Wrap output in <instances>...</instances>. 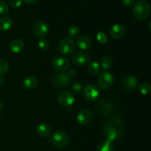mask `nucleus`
Here are the masks:
<instances>
[{
	"instance_id": "nucleus-10",
	"label": "nucleus",
	"mask_w": 151,
	"mask_h": 151,
	"mask_svg": "<svg viewBox=\"0 0 151 151\" xmlns=\"http://www.w3.org/2000/svg\"><path fill=\"white\" fill-rule=\"evenodd\" d=\"M32 32L34 35L39 38H43L45 36L48 32V26L47 23L42 20L37 21L34 23L32 26Z\"/></svg>"
},
{
	"instance_id": "nucleus-17",
	"label": "nucleus",
	"mask_w": 151,
	"mask_h": 151,
	"mask_svg": "<svg viewBox=\"0 0 151 151\" xmlns=\"http://www.w3.org/2000/svg\"><path fill=\"white\" fill-rule=\"evenodd\" d=\"M37 133L41 137H49L52 134V128L48 124L42 122L38 124V127H37Z\"/></svg>"
},
{
	"instance_id": "nucleus-38",
	"label": "nucleus",
	"mask_w": 151,
	"mask_h": 151,
	"mask_svg": "<svg viewBox=\"0 0 151 151\" xmlns=\"http://www.w3.org/2000/svg\"><path fill=\"white\" fill-rule=\"evenodd\" d=\"M0 121H1V115H0Z\"/></svg>"
},
{
	"instance_id": "nucleus-31",
	"label": "nucleus",
	"mask_w": 151,
	"mask_h": 151,
	"mask_svg": "<svg viewBox=\"0 0 151 151\" xmlns=\"http://www.w3.org/2000/svg\"><path fill=\"white\" fill-rule=\"evenodd\" d=\"M23 0H10V4L13 8H19L22 6Z\"/></svg>"
},
{
	"instance_id": "nucleus-15",
	"label": "nucleus",
	"mask_w": 151,
	"mask_h": 151,
	"mask_svg": "<svg viewBox=\"0 0 151 151\" xmlns=\"http://www.w3.org/2000/svg\"><path fill=\"white\" fill-rule=\"evenodd\" d=\"M110 34L112 38H114V39H119L125 36V27L120 24H116V25H113L111 28Z\"/></svg>"
},
{
	"instance_id": "nucleus-21",
	"label": "nucleus",
	"mask_w": 151,
	"mask_h": 151,
	"mask_svg": "<svg viewBox=\"0 0 151 151\" xmlns=\"http://www.w3.org/2000/svg\"><path fill=\"white\" fill-rule=\"evenodd\" d=\"M97 151H114V145L112 142L106 139L99 144Z\"/></svg>"
},
{
	"instance_id": "nucleus-28",
	"label": "nucleus",
	"mask_w": 151,
	"mask_h": 151,
	"mask_svg": "<svg viewBox=\"0 0 151 151\" xmlns=\"http://www.w3.org/2000/svg\"><path fill=\"white\" fill-rule=\"evenodd\" d=\"M82 88H83L82 84H81L78 81H75L74 82H72V90L74 93H75V94H78V93H80L81 91H82Z\"/></svg>"
},
{
	"instance_id": "nucleus-11",
	"label": "nucleus",
	"mask_w": 151,
	"mask_h": 151,
	"mask_svg": "<svg viewBox=\"0 0 151 151\" xmlns=\"http://www.w3.org/2000/svg\"><path fill=\"white\" fill-rule=\"evenodd\" d=\"M52 67L58 71H65L69 68V61L63 56H57L54 58L52 62Z\"/></svg>"
},
{
	"instance_id": "nucleus-26",
	"label": "nucleus",
	"mask_w": 151,
	"mask_h": 151,
	"mask_svg": "<svg viewBox=\"0 0 151 151\" xmlns=\"http://www.w3.org/2000/svg\"><path fill=\"white\" fill-rule=\"evenodd\" d=\"M9 69V64L6 59L0 58V76H2L7 72Z\"/></svg>"
},
{
	"instance_id": "nucleus-1",
	"label": "nucleus",
	"mask_w": 151,
	"mask_h": 151,
	"mask_svg": "<svg viewBox=\"0 0 151 151\" xmlns=\"http://www.w3.org/2000/svg\"><path fill=\"white\" fill-rule=\"evenodd\" d=\"M124 130L123 121L118 116L109 118L103 126V132L106 139L111 142L120 139L123 136Z\"/></svg>"
},
{
	"instance_id": "nucleus-22",
	"label": "nucleus",
	"mask_w": 151,
	"mask_h": 151,
	"mask_svg": "<svg viewBox=\"0 0 151 151\" xmlns=\"http://www.w3.org/2000/svg\"><path fill=\"white\" fill-rule=\"evenodd\" d=\"M88 70L90 74L93 76H96L100 73V65L97 62H91L88 65Z\"/></svg>"
},
{
	"instance_id": "nucleus-25",
	"label": "nucleus",
	"mask_w": 151,
	"mask_h": 151,
	"mask_svg": "<svg viewBox=\"0 0 151 151\" xmlns=\"http://www.w3.org/2000/svg\"><path fill=\"white\" fill-rule=\"evenodd\" d=\"M139 90L142 95H147L151 92V86L147 82L142 83L138 87Z\"/></svg>"
},
{
	"instance_id": "nucleus-34",
	"label": "nucleus",
	"mask_w": 151,
	"mask_h": 151,
	"mask_svg": "<svg viewBox=\"0 0 151 151\" xmlns=\"http://www.w3.org/2000/svg\"><path fill=\"white\" fill-rule=\"evenodd\" d=\"M23 1H24L25 3H27V4H34V3L36 2L38 0H23Z\"/></svg>"
},
{
	"instance_id": "nucleus-20",
	"label": "nucleus",
	"mask_w": 151,
	"mask_h": 151,
	"mask_svg": "<svg viewBox=\"0 0 151 151\" xmlns=\"http://www.w3.org/2000/svg\"><path fill=\"white\" fill-rule=\"evenodd\" d=\"M13 25V20L8 16H2L0 18V30L3 31L8 30Z\"/></svg>"
},
{
	"instance_id": "nucleus-5",
	"label": "nucleus",
	"mask_w": 151,
	"mask_h": 151,
	"mask_svg": "<svg viewBox=\"0 0 151 151\" xmlns=\"http://www.w3.org/2000/svg\"><path fill=\"white\" fill-rule=\"evenodd\" d=\"M114 83V76L111 73L104 71L102 73L98 78V84L100 88L103 90L109 89Z\"/></svg>"
},
{
	"instance_id": "nucleus-27",
	"label": "nucleus",
	"mask_w": 151,
	"mask_h": 151,
	"mask_svg": "<svg viewBox=\"0 0 151 151\" xmlns=\"http://www.w3.org/2000/svg\"><path fill=\"white\" fill-rule=\"evenodd\" d=\"M38 46L41 50L43 51H46L49 49L50 47V42L47 39H45V38H42V39L40 40L38 43Z\"/></svg>"
},
{
	"instance_id": "nucleus-12",
	"label": "nucleus",
	"mask_w": 151,
	"mask_h": 151,
	"mask_svg": "<svg viewBox=\"0 0 151 151\" xmlns=\"http://www.w3.org/2000/svg\"><path fill=\"white\" fill-rule=\"evenodd\" d=\"M138 83L139 81L137 77L134 76L129 75L124 77L123 79L122 80L121 85L123 89L131 91V90L137 88V86H138Z\"/></svg>"
},
{
	"instance_id": "nucleus-24",
	"label": "nucleus",
	"mask_w": 151,
	"mask_h": 151,
	"mask_svg": "<svg viewBox=\"0 0 151 151\" xmlns=\"http://www.w3.org/2000/svg\"><path fill=\"white\" fill-rule=\"evenodd\" d=\"M80 33H81V30H80L79 27L75 26V25L70 27L68 30V35H69V38H76L80 35Z\"/></svg>"
},
{
	"instance_id": "nucleus-35",
	"label": "nucleus",
	"mask_w": 151,
	"mask_h": 151,
	"mask_svg": "<svg viewBox=\"0 0 151 151\" xmlns=\"http://www.w3.org/2000/svg\"><path fill=\"white\" fill-rule=\"evenodd\" d=\"M4 78H3L1 76H0V87L4 84Z\"/></svg>"
},
{
	"instance_id": "nucleus-6",
	"label": "nucleus",
	"mask_w": 151,
	"mask_h": 151,
	"mask_svg": "<svg viewBox=\"0 0 151 151\" xmlns=\"http://www.w3.org/2000/svg\"><path fill=\"white\" fill-rule=\"evenodd\" d=\"M83 94L86 99L88 101H95L100 96V90L95 84H90L86 86L83 90Z\"/></svg>"
},
{
	"instance_id": "nucleus-23",
	"label": "nucleus",
	"mask_w": 151,
	"mask_h": 151,
	"mask_svg": "<svg viewBox=\"0 0 151 151\" xmlns=\"http://www.w3.org/2000/svg\"><path fill=\"white\" fill-rule=\"evenodd\" d=\"M112 58L111 56H109V55H106L102 57L101 60H100V65H101L102 68L104 70H107L111 68L112 65Z\"/></svg>"
},
{
	"instance_id": "nucleus-30",
	"label": "nucleus",
	"mask_w": 151,
	"mask_h": 151,
	"mask_svg": "<svg viewBox=\"0 0 151 151\" xmlns=\"http://www.w3.org/2000/svg\"><path fill=\"white\" fill-rule=\"evenodd\" d=\"M97 40L101 44H106L108 42V38L107 35L103 32H99L97 34Z\"/></svg>"
},
{
	"instance_id": "nucleus-19",
	"label": "nucleus",
	"mask_w": 151,
	"mask_h": 151,
	"mask_svg": "<svg viewBox=\"0 0 151 151\" xmlns=\"http://www.w3.org/2000/svg\"><path fill=\"white\" fill-rule=\"evenodd\" d=\"M38 81L36 77L33 76H27L23 81V86L26 89L28 90H32V89H35V87L38 86Z\"/></svg>"
},
{
	"instance_id": "nucleus-36",
	"label": "nucleus",
	"mask_w": 151,
	"mask_h": 151,
	"mask_svg": "<svg viewBox=\"0 0 151 151\" xmlns=\"http://www.w3.org/2000/svg\"><path fill=\"white\" fill-rule=\"evenodd\" d=\"M149 29H150V30L151 31V20H150V23H149Z\"/></svg>"
},
{
	"instance_id": "nucleus-7",
	"label": "nucleus",
	"mask_w": 151,
	"mask_h": 151,
	"mask_svg": "<svg viewBox=\"0 0 151 151\" xmlns=\"http://www.w3.org/2000/svg\"><path fill=\"white\" fill-rule=\"evenodd\" d=\"M97 110L103 115H110L114 112L116 107L112 102L106 99H103L97 104Z\"/></svg>"
},
{
	"instance_id": "nucleus-14",
	"label": "nucleus",
	"mask_w": 151,
	"mask_h": 151,
	"mask_svg": "<svg viewBox=\"0 0 151 151\" xmlns=\"http://www.w3.org/2000/svg\"><path fill=\"white\" fill-rule=\"evenodd\" d=\"M77 119L78 122L81 125H87L92 119V113L89 110L83 109L78 113Z\"/></svg>"
},
{
	"instance_id": "nucleus-2",
	"label": "nucleus",
	"mask_w": 151,
	"mask_h": 151,
	"mask_svg": "<svg viewBox=\"0 0 151 151\" xmlns=\"http://www.w3.org/2000/svg\"><path fill=\"white\" fill-rule=\"evenodd\" d=\"M150 5L145 0H139L135 2L133 8V15L137 20H145L150 13Z\"/></svg>"
},
{
	"instance_id": "nucleus-8",
	"label": "nucleus",
	"mask_w": 151,
	"mask_h": 151,
	"mask_svg": "<svg viewBox=\"0 0 151 151\" xmlns=\"http://www.w3.org/2000/svg\"><path fill=\"white\" fill-rule=\"evenodd\" d=\"M52 84L58 88H63L66 87L70 83L71 78L67 75V73H60L55 74L52 77Z\"/></svg>"
},
{
	"instance_id": "nucleus-32",
	"label": "nucleus",
	"mask_w": 151,
	"mask_h": 151,
	"mask_svg": "<svg viewBox=\"0 0 151 151\" xmlns=\"http://www.w3.org/2000/svg\"><path fill=\"white\" fill-rule=\"evenodd\" d=\"M121 2L123 4L125 7H133L135 4V1L134 0H121Z\"/></svg>"
},
{
	"instance_id": "nucleus-3",
	"label": "nucleus",
	"mask_w": 151,
	"mask_h": 151,
	"mask_svg": "<svg viewBox=\"0 0 151 151\" xmlns=\"http://www.w3.org/2000/svg\"><path fill=\"white\" fill-rule=\"evenodd\" d=\"M75 42L72 38H64L58 44V50L61 54L70 55L75 51Z\"/></svg>"
},
{
	"instance_id": "nucleus-18",
	"label": "nucleus",
	"mask_w": 151,
	"mask_h": 151,
	"mask_svg": "<svg viewBox=\"0 0 151 151\" xmlns=\"http://www.w3.org/2000/svg\"><path fill=\"white\" fill-rule=\"evenodd\" d=\"M24 47V43L21 38H15L10 43V49L13 53H19Z\"/></svg>"
},
{
	"instance_id": "nucleus-13",
	"label": "nucleus",
	"mask_w": 151,
	"mask_h": 151,
	"mask_svg": "<svg viewBox=\"0 0 151 151\" xmlns=\"http://www.w3.org/2000/svg\"><path fill=\"white\" fill-rule=\"evenodd\" d=\"M72 62L75 65H78V66H83V65H86L89 62L90 56L86 52L78 51L76 52L72 56Z\"/></svg>"
},
{
	"instance_id": "nucleus-4",
	"label": "nucleus",
	"mask_w": 151,
	"mask_h": 151,
	"mask_svg": "<svg viewBox=\"0 0 151 151\" xmlns=\"http://www.w3.org/2000/svg\"><path fill=\"white\" fill-rule=\"evenodd\" d=\"M51 141L56 147L63 148L69 144V138L65 132L57 131L53 134Z\"/></svg>"
},
{
	"instance_id": "nucleus-9",
	"label": "nucleus",
	"mask_w": 151,
	"mask_h": 151,
	"mask_svg": "<svg viewBox=\"0 0 151 151\" xmlns=\"http://www.w3.org/2000/svg\"><path fill=\"white\" fill-rule=\"evenodd\" d=\"M58 100L59 103L63 107H70L75 102V96L71 92L64 90L59 93L58 96Z\"/></svg>"
},
{
	"instance_id": "nucleus-29",
	"label": "nucleus",
	"mask_w": 151,
	"mask_h": 151,
	"mask_svg": "<svg viewBox=\"0 0 151 151\" xmlns=\"http://www.w3.org/2000/svg\"><path fill=\"white\" fill-rule=\"evenodd\" d=\"M9 12V7L4 1H0V16H5Z\"/></svg>"
},
{
	"instance_id": "nucleus-33",
	"label": "nucleus",
	"mask_w": 151,
	"mask_h": 151,
	"mask_svg": "<svg viewBox=\"0 0 151 151\" xmlns=\"http://www.w3.org/2000/svg\"><path fill=\"white\" fill-rule=\"evenodd\" d=\"M67 75L69 76L70 78H72V77L75 76L77 75V70L75 69H74V68H72V69H70L68 71Z\"/></svg>"
},
{
	"instance_id": "nucleus-16",
	"label": "nucleus",
	"mask_w": 151,
	"mask_h": 151,
	"mask_svg": "<svg viewBox=\"0 0 151 151\" xmlns=\"http://www.w3.org/2000/svg\"><path fill=\"white\" fill-rule=\"evenodd\" d=\"M76 45L81 50H88L92 45V41L86 36H81L77 38Z\"/></svg>"
},
{
	"instance_id": "nucleus-37",
	"label": "nucleus",
	"mask_w": 151,
	"mask_h": 151,
	"mask_svg": "<svg viewBox=\"0 0 151 151\" xmlns=\"http://www.w3.org/2000/svg\"><path fill=\"white\" fill-rule=\"evenodd\" d=\"M1 108H2V104H1V102H0V110H1Z\"/></svg>"
}]
</instances>
